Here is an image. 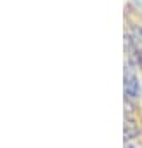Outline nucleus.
I'll return each instance as SVG.
<instances>
[{"mask_svg": "<svg viewBox=\"0 0 142 148\" xmlns=\"http://www.w3.org/2000/svg\"><path fill=\"white\" fill-rule=\"evenodd\" d=\"M128 47H130V51H132L139 59H142V28H139V26H132V28H130Z\"/></svg>", "mask_w": 142, "mask_h": 148, "instance_id": "1", "label": "nucleus"}, {"mask_svg": "<svg viewBox=\"0 0 142 148\" xmlns=\"http://www.w3.org/2000/svg\"><path fill=\"white\" fill-rule=\"evenodd\" d=\"M125 92L128 94V98H137L140 94L139 79L135 77V73H132L130 70H126V73H125Z\"/></svg>", "mask_w": 142, "mask_h": 148, "instance_id": "2", "label": "nucleus"}, {"mask_svg": "<svg viewBox=\"0 0 142 148\" xmlns=\"http://www.w3.org/2000/svg\"><path fill=\"white\" fill-rule=\"evenodd\" d=\"M135 4H137V5H139L140 9H142V0H135Z\"/></svg>", "mask_w": 142, "mask_h": 148, "instance_id": "3", "label": "nucleus"}]
</instances>
